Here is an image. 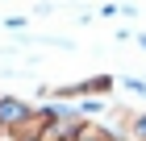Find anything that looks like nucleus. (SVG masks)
<instances>
[{
  "label": "nucleus",
  "mask_w": 146,
  "mask_h": 141,
  "mask_svg": "<svg viewBox=\"0 0 146 141\" xmlns=\"http://www.w3.org/2000/svg\"><path fill=\"white\" fill-rule=\"evenodd\" d=\"M29 100H21V96H0V133H9L13 125H21L25 116H29Z\"/></svg>",
  "instance_id": "obj_1"
},
{
  "label": "nucleus",
  "mask_w": 146,
  "mask_h": 141,
  "mask_svg": "<svg viewBox=\"0 0 146 141\" xmlns=\"http://www.w3.org/2000/svg\"><path fill=\"white\" fill-rule=\"evenodd\" d=\"M125 87H129V91H138V96H146V83H142V79H125Z\"/></svg>",
  "instance_id": "obj_2"
},
{
  "label": "nucleus",
  "mask_w": 146,
  "mask_h": 141,
  "mask_svg": "<svg viewBox=\"0 0 146 141\" xmlns=\"http://www.w3.org/2000/svg\"><path fill=\"white\" fill-rule=\"evenodd\" d=\"M138 46H142V50H146V33H142V37H138Z\"/></svg>",
  "instance_id": "obj_3"
}]
</instances>
